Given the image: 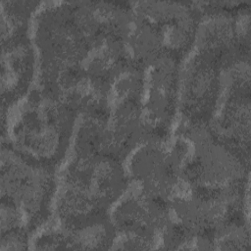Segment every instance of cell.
Masks as SVG:
<instances>
[{
	"instance_id": "cell-1",
	"label": "cell",
	"mask_w": 251,
	"mask_h": 251,
	"mask_svg": "<svg viewBox=\"0 0 251 251\" xmlns=\"http://www.w3.org/2000/svg\"><path fill=\"white\" fill-rule=\"evenodd\" d=\"M77 113L36 86L10 109L1 108V141L58 171L65 162Z\"/></svg>"
},
{
	"instance_id": "cell-2",
	"label": "cell",
	"mask_w": 251,
	"mask_h": 251,
	"mask_svg": "<svg viewBox=\"0 0 251 251\" xmlns=\"http://www.w3.org/2000/svg\"><path fill=\"white\" fill-rule=\"evenodd\" d=\"M58 186L57 170L23 154L9 141L1 146V198L16 203L29 233L44 226L53 215Z\"/></svg>"
},
{
	"instance_id": "cell-3",
	"label": "cell",
	"mask_w": 251,
	"mask_h": 251,
	"mask_svg": "<svg viewBox=\"0 0 251 251\" xmlns=\"http://www.w3.org/2000/svg\"><path fill=\"white\" fill-rule=\"evenodd\" d=\"M181 61L163 55L145 68L142 97V140L168 142L177 114Z\"/></svg>"
},
{
	"instance_id": "cell-4",
	"label": "cell",
	"mask_w": 251,
	"mask_h": 251,
	"mask_svg": "<svg viewBox=\"0 0 251 251\" xmlns=\"http://www.w3.org/2000/svg\"><path fill=\"white\" fill-rule=\"evenodd\" d=\"M220 67L192 49L179 66V122L193 126H209L220 94Z\"/></svg>"
},
{
	"instance_id": "cell-5",
	"label": "cell",
	"mask_w": 251,
	"mask_h": 251,
	"mask_svg": "<svg viewBox=\"0 0 251 251\" xmlns=\"http://www.w3.org/2000/svg\"><path fill=\"white\" fill-rule=\"evenodd\" d=\"M242 4V1L194 2L199 20L193 49L217 64L221 71L238 59L249 57L236 30L235 13Z\"/></svg>"
},
{
	"instance_id": "cell-6",
	"label": "cell",
	"mask_w": 251,
	"mask_h": 251,
	"mask_svg": "<svg viewBox=\"0 0 251 251\" xmlns=\"http://www.w3.org/2000/svg\"><path fill=\"white\" fill-rule=\"evenodd\" d=\"M131 8L155 28L166 55L182 61L193 49L199 20L194 2L139 1Z\"/></svg>"
},
{
	"instance_id": "cell-7",
	"label": "cell",
	"mask_w": 251,
	"mask_h": 251,
	"mask_svg": "<svg viewBox=\"0 0 251 251\" xmlns=\"http://www.w3.org/2000/svg\"><path fill=\"white\" fill-rule=\"evenodd\" d=\"M36 69L30 35L1 44V108L10 109L30 91Z\"/></svg>"
},
{
	"instance_id": "cell-8",
	"label": "cell",
	"mask_w": 251,
	"mask_h": 251,
	"mask_svg": "<svg viewBox=\"0 0 251 251\" xmlns=\"http://www.w3.org/2000/svg\"><path fill=\"white\" fill-rule=\"evenodd\" d=\"M40 1H0L1 44L30 35L34 13Z\"/></svg>"
},
{
	"instance_id": "cell-9",
	"label": "cell",
	"mask_w": 251,
	"mask_h": 251,
	"mask_svg": "<svg viewBox=\"0 0 251 251\" xmlns=\"http://www.w3.org/2000/svg\"><path fill=\"white\" fill-rule=\"evenodd\" d=\"M29 232L25 228L11 230L1 234L0 251H14L25 250L28 246Z\"/></svg>"
}]
</instances>
